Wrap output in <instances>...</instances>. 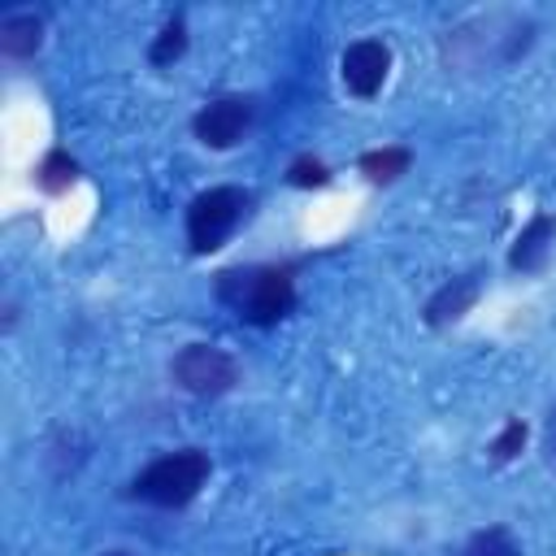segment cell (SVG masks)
Here are the masks:
<instances>
[{
	"mask_svg": "<svg viewBox=\"0 0 556 556\" xmlns=\"http://www.w3.org/2000/svg\"><path fill=\"white\" fill-rule=\"evenodd\" d=\"M217 300L252 326H274L295 308V282L278 265H248L217 274Z\"/></svg>",
	"mask_w": 556,
	"mask_h": 556,
	"instance_id": "6da1fadb",
	"label": "cell"
},
{
	"mask_svg": "<svg viewBox=\"0 0 556 556\" xmlns=\"http://www.w3.org/2000/svg\"><path fill=\"white\" fill-rule=\"evenodd\" d=\"M208 456L200 447H182V452H165L152 465H143L130 478V495L156 508H182L200 495V486L208 482Z\"/></svg>",
	"mask_w": 556,
	"mask_h": 556,
	"instance_id": "7a4b0ae2",
	"label": "cell"
},
{
	"mask_svg": "<svg viewBox=\"0 0 556 556\" xmlns=\"http://www.w3.org/2000/svg\"><path fill=\"white\" fill-rule=\"evenodd\" d=\"M248 191H239V187H208V191H200L191 204H187V243H191V252L195 256H208V252H217L230 235H235V226L243 222V213H248Z\"/></svg>",
	"mask_w": 556,
	"mask_h": 556,
	"instance_id": "3957f363",
	"label": "cell"
},
{
	"mask_svg": "<svg viewBox=\"0 0 556 556\" xmlns=\"http://www.w3.org/2000/svg\"><path fill=\"white\" fill-rule=\"evenodd\" d=\"M169 374L182 391L191 395H222L239 382V365L226 348L217 343H187L174 361H169Z\"/></svg>",
	"mask_w": 556,
	"mask_h": 556,
	"instance_id": "277c9868",
	"label": "cell"
},
{
	"mask_svg": "<svg viewBox=\"0 0 556 556\" xmlns=\"http://www.w3.org/2000/svg\"><path fill=\"white\" fill-rule=\"evenodd\" d=\"M248 126H252V100H248V96H217V100H208V104L195 113V122H191L195 139H200L204 148H217V152H222V148H235Z\"/></svg>",
	"mask_w": 556,
	"mask_h": 556,
	"instance_id": "5b68a950",
	"label": "cell"
},
{
	"mask_svg": "<svg viewBox=\"0 0 556 556\" xmlns=\"http://www.w3.org/2000/svg\"><path fill=\"white\" fill-rule=\"evenodd\" d=\"M339 74H343V87L361 100L378 96V87L387 83L391 74V48L382 39H356L343 48V61H339Z\"/></svg>",
	"mask_w": 556,
	"mask_h": 556,
	"instance_id": "8992f818",
	"label": "cell"
},
{
	"mask_svg": "<svg viewBox=\"0 0 556 556\" xmlns=\"http://www.w3.org/2000/svg\"><path fill=\"white\" fill-rule=\"evenodd\" d=\"M552 243H556V222H552L547 213H534V217L521 226V235H517V243H513V252H508V265L521 269V274H534V269L547 265Z\"/></svg>",
	"mask_w": 556,
	"mask_h": 556,
	"instance_id": "52a82bcc",
	"label": "cell"
},
{
	"mask_svg": "<svg viewBox=\"0 0 556 556\" xmlns=\"http://www.w3.org/2000/svg\"><path fill=\"white\" fill-rule=\"evenodd\" d=\"M478 287H482V278H478V274H460V278L443 282V287L426 300V321H430V326L460 321V317L469 313V304L478 300Z\"/></svg>",
	"mask_w": 556,
	"mask_h": 556,
	"instance_id": "ba28073f",
	"label": "cell"
},
{
	"mask_svg": "<svg viewBox=\"0 0 556 556\" xmlns=\"http://www.w3.org/2000/svg\"><path fill=\"white\" fill-rule=\"evenodd\" d=\"M43 43V22L35 13H9L0 22V52L4 56H35Z\"/></svg>",
	"mask_w": 556,
	"mask_h": 556,
	"instance_id": "9c48e42d",
	"label": "cell"
},
{
	"mask_svg": "<svg viewBox=\"0 0 556 556\" xmlns=\"http://www.w3.org/2000/svg\"><path fill=\"white\" fill-rule=\"evenodd\" d=\"M408 165H413V152L408 148H374V152L361 156V174L369 182H395Z\"/></svg>",
	"mask_w": 556,
	"mask_h": 556,
	"instance_id": "30bf717a",
	"label": "cell"
},
{
	"mask_svg": "<svg viewBox=\"0 0 556 556\" xmlns=\"http://www.w3.org/2000/svg\"><path fill=\"white\" fill-rule=\"evenodd\" d=\"M35 182L48 191V195H61V191H70L74 182H78V161L70 156V152H48L43 161H39V169H35Z\"/></svg>",
	"mask_w": 556,
	"mask_h": 556,
	"instance_id": "8fae6325",
	"label": "cell"
},
{
	"mask_svg": "<svg viewBox=\"0 0 556 556\" xmlns=\"http://www.w3.org/2000/svg\"><path fill=\"white\" fill-rule=\"evenodd\" d=\"M456 556H521V547H517V539L504 526H486V530L469 534Z\"/></svg>",
	"mask_w": 556,
	"mask_h": 556,
	"instance_id": "7c38bea8",
	"label": "cell"
},
{
	"mask_svg": "<svg viewBox=\"0 0 556 556\" xmlns=\"http://www.w3.org/2000/svg\"><path fill=\"white\" fill-rule=\"evenodd\" d=\"M182 52H187V22H182V17H174V22H165V26H161V35L152 39L148 61H152V65H174Z\"/></svg>",
	"mask_w": 556,
	"mask_h": 556,
	"instance_id": "4fadbf2b",
	"label": "cell"
},
{
	"mask_svg": "<svg viewBox=\"0 0 556 556\" xmlns=\"http://www.w3.org/2000/svg\"><path fill=\"white\" fill-rule=\"evenodd\" d=\"M287 182H291V187H326V182H330V169H326L317 156H300V161H291Z\"/></svg>",
	"mask_w": 556,
	"mask_h": 556,
	"instance_id": "5bb4252c",
	"label": "cell"
},
{
	"mask_svg": "<svg viewBox=\"0 0 556 556\" xmlns=\"http://www.w3.org/2000/svg\"><path fill=\"white\" fill-rule=\"evenodd\" d=\"M521 447H526V421H508L491 443V460H513Z\"/></svg>",
	"mask_w": 556,
	"mask_h": 556,
	"instance_id": "9a60e30c",
	"label": "cell"
},
{
	"mask_svg": "<svg viewBox=\"0 0 556 556\" xmlns=\"http://www.w3.org/2000/svg\"><path fill=\"white\" fill-rule=\"evenodd\" d=\"M547 452H552V460H556V408L547 413Z\"/></svg>",
	"mask_w": 556,
	"mask_h": 556,
	"instance_id": "2e32d148",
	"label": "cell"
},
{
	"mask_svg": "<svg viewBox=\"0 0 556 556\" xmlns=\"http://www.w3.org/2000/svg\"><path fill=\"white\" fill-rule=\"evenodd\" d=\"M109 556H130V552H109Z\"/></svg>",
	"mask_w": 556,
	"mask_h": 556,
	"instance_id": "e0dca14e",
	"label": "cell"
}]
</instances>
